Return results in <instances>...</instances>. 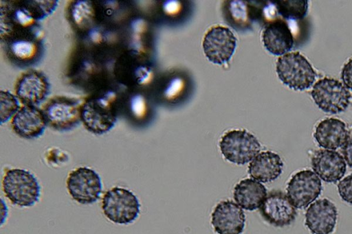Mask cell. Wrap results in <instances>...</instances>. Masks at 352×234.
Here are the masks:
<instances>
[{"label": "cell", "mask_w": 352, "mask_h": 234, "mask_svg": "<svg viewBox=\"0 0 352 234\" xmlns=\"http://www.w3.org/2000/svg\"><path fill=\"white\" fill-rule=\"evenodd\" d=\"M245 222L242 208L231 200L218 203L212 213L211 223L217 234H241Z\"/></svg>", "instance_id": "obj_12"}, {"label": "cell", "mask_w": 352, "mask_h": 234, "mask_svg": "<svg viewBox=\"0 0 352 234\" xmlns=\"http://www.w3.org/2000/svg\"><path fill=\"white\" fill-rule=\"evenodd\" d=\"M110 95L90 100L80 108V118L85 128L96 134L109 132L116 122V113Z\"/></svg>", "instance_id": "obj_6"}, {"label": "cell", "mask_w": 352, "mask_h": 234, "mask_svg": "<svg viewBox=\"0 0 352 234\" xmlns=\"http://www.w3.org/2000/svg\"><path fill=\"white\" fill-rule=\"evenodd\" d=\"M234 199L236 204L248 211L259 208L267 196L265 186L252 178H245L238 183L234 189Z\"/></svg>", "instance_id": "obj_20"}, {"label": "cell", "mask_w": 352, "mask_h": 234, "mask_svg": "<svg viewBox=\"0 0 352 234\" xmlns=\"http://www.w3.org/2000/svg\"><path fill=\"white\" fill-rule=\"evenodd\" d=\"M338 190L342 200L352 204V174H350L338 184Z\"/></svg>", "instance_id": "obj_24"}, {"label": "cell", "mask_w": 352, "mask_h": 234, "mask_svg": "<svg viewBox=\"0 0 352 234\" xmlns=\"http://www.w3.org/2000/svg\"><path fill=\"white\" fill-rule=\"evenodd\" d=\"M102 209L106 218L113 223H133L140 214V204L133 192L122 187H113L104 195Z\"/></svg>", "instance_id": "obj_3"}, {"label": "cell", "mask_w": 352, "mask_h": 234, "mask_svg": "<svg viewBox=\"0 0 352 234\" xmlns=\"http://www.w3.org/2000/svg\"><path fill=\"white\" fill-rule=\"evenodd\" d=\"M314 136L320 147L327 150H336L344 145L350 133L343 121L327 118L317 125Z\"/></svg>", "instance_id": "obj_18"}, {"label": "cell", "mask_w": 352, "mask_h": 234, "mask_svg": "<svg viewBox=\"0 0 352 234\" xmlns=\"http://www.w3.org/2000/svg\"><path fill=\"white\" fill-rule=\"evenodd\" d=\"M342 148L343 157L347 165L352 168V136H350Z\"/></svg>", "instance_id": "obj_27"}, {"label": "cell", "mask_w": 352, "mask_h": 234, "mask_svg": "<svg viewBox=\"0 0 352 234\" xmlns=\"http://www.w3.org/2000/svg\"><path fill=\"white\" fill-rule=\"evenodd\" d=\"M259 212L265 221L276 227L290 225L297 216L296 208L280 191L269 193L259 207Z\"/></svg>", "instance_id": "obj_11"}, {"label": "cell", "mask_w": 352, "mask_h": 234, "mask_svg": "<svg viewBox=\"0 0 352 234\" xmlns=\"http://www.w3.org/2000/svg\"><path fill=\"white\" fill-rule=\"evenodd\" d=\"M322 183L311 170L304 169L292 176L287 186V196L297 209H305L320 196Z\"/></svg>", "instance_id": "obj_9"}, {"label": "cell", "mask_w": 352, "mask_h": 234, "mask_svg": "<svg viewBox=\"0 0 352 234\" xmlns=\"http://www.w3.org/2000/svg\"><path fill=\"white\" fill-rule=\"evenodd\" d=\"M10 50L12 55L19 60L32 58L36 51L33 43L28 40H17L12 43Z\"/></svg>", "instance_id": "obj_23"}, {"label": "cell", "mask_w": 352, "mask_h": 234, "mask_svg": "<svg viewBox=\"0 0 352 234\" xmlns=\"http://www.w3.org/2000/svg\"><path fill=\"white\" fill-rule=\"evenodd\" d=\"M311 95L318 107L330 114L344 112L351 99L349 91L342 82L327 77L315 83Z\"/></svg>", "instance_id": "obj_5"}, {"label": "cell", "mask_w": 352, "mask_h": 234, "mask_svg": "<svg viewBox=\"0 0 352 234\" xmlns=\"http://www.w3.org/2000/svg\"><path fill=\"white\" fill-rule=\"evenodd\" d=\"M341 78L346 88L352 91V58L344 65Z\"/></svg>", "instance_id": "obj_26"}, {"label": "cell", "mask_w": 352, "mask_h": 234, "mask_svg": "<svg viewBox=\"0 0 352 234\" xmlns=\"http://www.w3.org/2000/svg\"><path fill=\"white\" fill-rule=\"evenodd\" d=\"M314 173L327 183H336L345 174L346 164L344 157L331 150H316L311 157Z\"/></svg>", "instance_id": "obj_14"}, {"label": "cell", "mask_w": 352, "mask_h": 234, "mask_svg": "<svg viewBox=\"0 0 352 234\" xmlns=\"http://www.w3.org/2000/svg\"><path fill=\"white\" fill-rule=\"evenodd\" d=\"M132 108L134 112L140 113L142 110L143 101L142 98L140 96H136L132 100Z\"/></svg>", "instance_id": "obj_28"}, {"label": "cell", "mask_w": 352, "mask_h": 234, "mask_svg": "<svg viewBox=\"0 0 352 234\" xmlns=\"http://www.w3.org/2000/svg\"><path fill=\"white\" fill-rule=\"evenodd\" d=\"M50 84L40 71H29L23 73L16 86L19 100L25 105L35 106L45 100L49 93Z\"/></svg>", "instance_id": "obj_16"}, {"label": "cell", "mask_w": 352, "mask_h": 234, "mask_svg": "<svg viewBox=\"0 0 352 234\" xmlns=\"http://www.w3.org/2000/svg\"><path fill=\"white\" fill-rule=\"evenodd\" d=\"M202 45L204 54L210 62L223 65L233 55L236 38L229 28L215 26L208 31Z\"/></svg>", "instance_id": "obj_10"}, {"label": "cell", "mask_w": 352, "mask_h": 234, "mask_svg": "<svg viewBox=\"0 0 352 234\" xmlns=\"http://www.w3.org/2000/svg\"><path fill=\"white\" fill-rule=\"evenodd\" d=\"M276 70L280 80L294 91L309 89L316 78V73L311 65L298 51L279 57Z\"/></svg>", "instance_id": "obj_1"}, {"label": "cell", "mask_w": 352, "mask_h": 234, "mask_svg": "<svg viewBox=\"0 0 352 234\" xmlns=\"http://www.w3.org/2000/svg\"><path fill=\"white\" fill-rule=\"evenodd\" d=\"M1 124L7 121L19 108L17 99L8 91H1Z\"/></svg>", "instance_id": "obj_22"}, {"label": "cell", "mask_w": 352, "mask_h": 234, "mask_svg": "<svg viewBox=\"0 0 352 234\" xmlns=\"http://www.w3.org/2000/svg\"><path fill=\"white\" fill-rule=\"evenodd\" d=\"M67 188L75 201L82 204H90L100 198L102 187L100 177L96 171L80 167L69 173Z\"/></svg>", "instance_id": "obj_8"}, {"label": "cell", "mask_w": 352, "mask_h": 234, "mask_svg": "<svg viewBox=\"0 0 352 234\" xmlns=\"http://www.w3.org/2000/svg\"><path fill=\"white\" fill-rule=\"evenodd\" d=\"M262 40L265 49L272 54L280 56L289 51L294 45V38L287 23L276 19L263 30Z\"/></svg>", "instance_id": "obj_17"}, {"label": "cell", "mask_w": 352, "mask_h": 234, "mask_svg": "<svg viewBox=\"0 0 352 234\" xmlns=\"http://www.w3.org/2000/svg\"><path fill=\"white\" fill-rule=\"evenodd\" d=\"M219 147L224 158L236 165L250 162L261 150L257 139L245 130L226 132L219 142Z\"/></svg>", "instance_id": "obj_4"}, {"label": "cell", "mask_w": 352, "mask_h": 234, "mask_svg": "<svg viewBox=\"0 0 352 234\" xmlns=\"http://www.w3.org/2000/svg\"><path fill=\"white\" fill-rule=\"evenodd\" d=\"M47 125L43 110L35 106L25 105L12 119V127L14 132L26 139L39 137L44 132Z\"/></svg>", "instance_id": "obj_15"}, {"label": "cell", "mask_w": 352, "mask_h": 234, "mask_svg": "<svg viewBox=\"0 0 352 234\" xmlns=\"http://www.w3.org/2000/svg\"><path fill=\"white\" fill-rule=\"evenodd\" d=\"M79 102L66 97L51 99L42 110L47 124L58 131H67L78 125L80 118Z\"/></svg>", "instance_id": "obj_7"}, {"label": "cell", "mask_w": 352, "mask_h": 234, "mask_svg": "<svg viewBox=\"0 0 352 234\" xmlns=\"http://www.w3.org/2000/svg\"><path fill=\"white\" fill-rule=\"evenodd\" d=\"M283 163L280 156L271 151L258 154L250 162L248 173L261 183H270L276 180L282 173Z\"/></svg>", "instance_id": "obj_19"}, {"label": "cell", "mask_w": 352, "mask_h": 234, "mask_svg": "<svg viewBox=\"0 0 352 234\" xmlns=\"http://www.w3.org/2000/svg\"><path fill=\"white\" fill-rule=\"evenodd\" d=\"M91 5L87 1H78L72 8V16L76 23H80L91 14Z\"/></svg>", "instance_id": "obj_25"}, {"label": "cell", "mask_w": 352, "mask_h": 234, "mask_svg": "<svg viewBox=\"0 0 352 234\" xmlns=\"http://www.w3.org/2000/svg\"><path fill=\"white\" fill-rule=\"evenodd\" d=\"M338 211L327 198L313 202L305 213V226L312 234H331L336 225Z\"/></svg>", "instance_id": "obj_13"}, {"label": "cell", "mask_w": 352, "mask_h": 234, "mask_svg": "<svg viewBox=\"0 0 352 234\" xmlns=\"http://www.w3.org/2000/svg\"><path fill=\"white\" fill-rule=\"evenodd\" d=\"M277 8L284 18L299 20L303 19L307 12L308 1L307 0L278 1Z\"/></svg>", "instance_id": "obj_21"}, {"label": "cell", "mask_w": 352, "mask_h": 234, "mask_svg": "<svg viewBox=\"0 0 352 234\" xmlns=\"http://www.w3.org/2000/svg\"><path fill=\"white\" fill-rule=\"evenodd\" d=\"M6 196L15 205L28 207L34 205L40 197L37 179L29 171L15 168L7 170L2 182Z\"/></svg>", "instance_id": "obj_2"}]
</instances>
